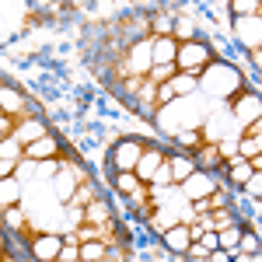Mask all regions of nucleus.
<instances>
[{
  "mask_svg": "<svg viewBox=\"0 0 262 262\" xmlns=\"http://www.w3.org/2000/svg\"><path fill=\"white\" fill-rule=\"evenodd\" d=\"M150 70H154V39H140L129 49H122V74L150 77Z\"/></svg>",
  "mask_w": 262,
  "mask_h": 262,
  "instance_id": "nucleus-2",
  "label": "nucleus"
},
{
  "mask_svg": "<svg viewBox=\"0 0 262 262\" xmlns=\"http://www.w3.org/2000/svg\"><path fill=\"white\" fill-rule=\"evenodd\" d=\"M0 108H4V116H11V119H25V101H21V95L11 84H4V91H0Z\"/></svg>",
  "mask_w": 262,
  "mask_h": 262,
  "instance_id": "nucleus-15",
  "label": "nucleus"
},
{
  "mask_svg": "<svg viewBox=\"0 0 262 262\" xmlns=\"http://www.w3.org/2000/svg\"><path fill=\"white\" fill-rule=\"evenodd\" d=\"M175 143H179V147H185L182 154H192V158H196V150L203 147V137H200V129H182L179 137H175Z\"/></svg>",
  "mask_w": 262,
  "mask_h": 262,
  "instance_id": "nucleus-24",
  "label": "nucleus"
},
{
  "mask_svg": "<svg viewBox=\"0 0 262 262\" xmlns=\"http://www.w3.org/2000/svg\"><path fill=\"white\" fill-rule=\"evenodd\" d=\"M206 262H234V255H231V252H224V248H217V252H210V255H206Z\"/></svg>",
  "mask_w": 262,
  "mask_h": 262,
  "instance_id": "nucleus-34",
  "label": "nucleus"
},
{
  "mask_svg": "<svg viewBox=\"0 0 262 262\" xmlns=\"http://www.w3.org/2000/svg\"><path fill=\"white\" fill-rule=\"evenodd\" d=\"M206 255H210V252H206V245L192 242V248H189V255H185V259H206Z\"/></svg>",
  "mask_w": 262,
  "mask_h": 262,
  "instance_id": "nucleus-33",
  "label": "nucleus"
},
{
  "mask_svg": "<svg viewBox=\"0 0 262 262\" xmlns=\"http://www.w3.org/2000/svg\"><path fill=\"white\" fill-rule=\"evenodd\" d=\"M175 60H179V39H171V35L158 39L154 35V67L158 63H175Z\"/></svg>",
  "mask_w": 262,
  "mask_h": 262,
  "instance_id": "nucleus-17",
  "label": "nucleus"
},
{
  "mask_svg": "<svg viewBox=\"0 0 262 262\" xmlns=\"http://www.w3.org/2000/svg\"><path fill=\"white\" fill-rule=\"evenodd\" d=\"M231 112H234V119L242 122L245 129H248V126H255V122L262 119V95L238 91V95L231 98Z\"/></svg>",
  "mask_w": 262,
  "mask_h": 262,
  "instance_id": "nucleus-4",
  "label": "nucleus"
},
{
  "mask_svg": "<svg viewBox=\"0 0 262 262\" xmlns=\"http://www.w3.org/2000/svg\"><path fill=\"white\" fill-rule=\"evenodd\" d=\"M84 224H95V227H105V224H112V213H108V206H105V200H91L88 206L81 210Z\"/></svg>",
  "mask_w": 262,
  "mask_h": 262,
  "instance_id": "nucleus-16",
  "label": "nucleus"
},
{
  "mask_svg": "<svg viewBox=\"0 0 262 262\" xmlns=\"http://www.w3.org/2000/svg\"><path fill=\"white\" fill-rule=\"evenodd\" d=\"M238 252H242V255H255V252H262V242H259V234H252V231H245V234H242V245H238Z\"/></svg>",
  "mask_w": 262,
  "mask_h": 262,
  "instance_id": "nucleus-30",
  "label": "nucleus"
},
{
  "mask_svg": "<svg viewBox=\"0 0 262 262\" xmlns=\"http://www.w3.org/2000/svg\"><path fill=\"white\" fill-rule=\"evenodd\" d=\"M164 161H168V154H164L161 147H147L143 158H140V164H137V179H140L143 185H150L154 175H158V168H161Z\"/></svg>",
  "mask_w": 262,
  "mask_h": 262,
  "instance_id": "nucleus-11",
  "label": "nucleus"
},
{
  "mask_svg": "<svg viewBox=\"0 0 262 262\" xmlns=\"http://www.w3.org/2000/svg\"><path fill=\"white\" fill-rule=\"evenodd\" d=\"M179 74H189V77H203L210 67H213V49L206 42L192 39V42H179Z\"/></svg>",
  "mask_w": 262,
  "mask_h": 262,
  "instance_id": "nucleus-1",
  "label": "nucleus"
},
{
  "mask_svg": "<svg viewBox=\"0 0 262 262\" xmlns=\"http://www.w3.org/2000/svg\"><path fill=\"white\" fill-rule=\"evenodd\" d=\"M150 185H154V189H171V185H175V175H171V164H168V161L158 168V175H154Z\"/></svg>",
  "mask_w": 262,
  "mask_h": 262,
  "instance_id": "nucleus-29",
  "label": "nucleus"
},
{
  "mask_svg": "<svg viewBox=\"0 0 262 262\" xmlns=\"http://www.w3.org/2000/svg\"><path fill=\"white\" fill-rule=\"evenodd\" d=\"M252 168H255V171H262V154H259V158H252Z\"/></svg>",
  "mask_w": 262,
  "mask_h": 262,
  "instance_id": "nucleus-37",
  "label": "nucleus"
},
{
  "mask_svg": "<svg viewBox=\"0 0 262 262\" xmlns=\"http://www.w3.org/2000/svg\"><path fill=\"white\" fill-rule=\"evenodd\" d=\"M88 203H91V189H88V182H84L81 189L74 192V200L67 203V206H88Z\"/></svg>",
  "mask_w": 262,
  "mask_h": 262,
  "instance_id": "nucleus-32",
  "label": "nucleus"
},
{
  "mask_svg": "<svg viewBox=\"0 0 262 262\" xmlns=\"http://www.w3.org/2000/svg\"><path fill=\"white\" fill-rule=\"evenodd\" d=\"M200 84L206 88V95H234V88L242 84V74L227 63H213L200 77Z\"/></svg>",
  "mask_w": 262,
  "mask_h": 262,
  "instance_id": "nucleus-3",
  "label": "nucleus"
},
{
  "mask_svg": "<svg viewBox=\"0 0 262 262\" xmlns=\"http://www.w3.org/2000/svg\"><path fill=\"white\" fill-rule=\"evenodd\" d=\"M234 32L245 49H262V18H234Z\"/></svg>",
  "mask_w": 262,
  "mask_h": 262,
  "instance_id": "nucleus-10",
  "label": "nucleus"
},
{
  "mask_svg": "<svg viewBox=\"0 0 262 262\" xmlns=\"http://www.w3.org/2000/svg\"><path fill=\"white\" fill-rule=\"evenodd\" d=\"M175 77H179V67H175V63H158V67L150 70V81L158 84V88H164V84H171Z\"/></svg>",
  "mask_w": 262,
  "mask_h": 262,
  "instance_id": "nucleus-25",
  "label": "nucleus"
},
{
  "mask_svg": "<svg viewBox=\"0 0 262 262\" xmlns=\"http://www.w3.org/2000/svg\"><path fill=\"white\" fill-rule=\"evenodd\" d=\"M192 227L189 224H171L168 231H161V245L168 252H175V255H189V248H192Z\"/></svg>",
  "mask_w": 262,
  "mask_h": 262,
  "instance_id": "nucleus-8",
  "label": "nucleus"
},
{
  "mask_svg": "<svg viewBox=\"0 0 262 262\" xmlns=\"http://www.w3.org/2000/svg\"><path fill=\"white\" fill-rule=\"evenodd\" d=\"M245 192H248L252 200H262V171H255L252 179L245 182Z\"/></svg>",
  "mask_w": 262,
  "mask_h": 262,
  "instance_id": "nucleus-31",
  "label": "nucleus"
},
{
  "mask_svg": "<svg viewBox=\"0 0 262 262\" xmlns=\"http://www.w3.org/2000/svg\"><path fill=\"white\" fill-rule=\"evenodd\" d=\"M116 189L122 196H137V192H143V182L137 179V171H116Z\"/></svg>",
  "mask_w": 262,
  "mask_h": 262,
  "instance_id": "nucleus-23",
  "label": "nucleus"
},
{
  "mask_svg": "<svg viewBox=\"0 0 262 262\" xmlns=\"http://www.w3.org/2000/svg\"><path fill=\"white\" fill-rule=\"evenodd\" d=\"M42 137H49V126L42 119H35V116H28V119L18 122V133H14V140L21 143V147H32L35 140H42Z\"/></svg>",
  "mask_w": 262,
  "mask_h": 262,
  "instance_id": "nucleus-12",
  "label": "nucleus"
},
{
  "mask_svg": "<svg viewBox=\"0 0 262 262\" xmlns=\"http://www.w3.org/2000/svg\"><path fill=\"white\" fill-rule=\"evenodd\" d=\"M60 154V140L49 133V137H42V140H35L32 147H25V161H53Z\"/></svg>",
  "mask_w": 262,
  "mask_h": 262,
  "instance_id": "nucleus-13",
  "label": "nucleus"
},
{
  "mask_svg": "<svg viewBox=\"0 0 262 262\" xmlns=\"http://www.w3.org/2000/svg\"><path fill=\"white\" fill-rule=\"evenodd\" d=\"M175 39H182V42L196 39V25H192V18H185V14L175 18Z\"/></svg>",
  "mask_w": 262,
  "mask_h": 262,
  "instance_id": "nucleus-26",
  "label": "nucleus"
},
{
  "mask_svg": "<svg viewBox=\"0 0 262 262\" xmlns=\"http://www.w3.org/2000/svg\"><path fill=\"white\" fill-rule=\"evenodd\" d=\"M238 154H242L245 161L259 158L262 154V140H255V137H242V140H238Z\"/></svg>",
  "mask_w": 262,
  "mask_h": 262,
  "instance_id": "nucleus-27",
  "label": "nucleus"
},
{
  "mask_svg": "<svg viewBox=\"0 0 262 262\" xmlns=\"http://www.w3.org/2000/svg\"><path fill=\"white\" fill-rule=\"evenodd\" d=\"M7 224H14L18 231H25V221H21V213H18V210H14V206L7 210Z\"/></svg>",
  "mask_w": 262,
  "mask_h": 262,
  "instance_id": "nucleus-35",
  "label": "nucleus"
},
{
  "mask_svg": "<svg viewBox=\"0 0 262 262\" xmlns=\"http://www.w3.org/2000/svg\"><path fill=\"white\" fill-rule=\"evenodd\" d=\"M168 164H171V175H175V185H182L185 179H192V175L200 171V164H196V158H192V154H182V150H175V154H168Z\"/></svg>",
  "mask_w": 262,
  "mask_h": 262,
  "instance_id": "nucleus-14",
  "label": "nucleus"
},
{
  "mask_svg": "<svg viewBox=\"0 0 262 262\" xmlns=\"http://www.w3.org/2000/svg\"><path fill=\"white\" fill-rule=\"evenodd\" d=\"M179 189H182V196H185L189 203H203L206 196H213V192L221 189V182L213 179V171H196L192 179L182 182Z\"/></svg>",
  "mask_w": 262,
  "mask_h": 262,
  "instance_id": "nucleus-5",
  "label": "nucleus"
},
{
  "mask_svg": "<svg viewBox=\"0 0 262 262\" xmlns=\"http://www.w3.org/2000/svg\"><path fill=\"white\" fill-rule=\"evenodd\" d=\"M84 171L81 168H63V171H56V179H53V189H56V200L60 203H70L74 200V192L84 185Z\"/></svg>",
  "mask_w": 262,
  "mask_h": 262,
  "instance_id": "nucleus-9",
  "label": "nucleus"
},
{
  "mask_svg": "<svg viewBox=\"0 0 262 262\" xmlns=\"http://www.w3.org/2000/svg\"><path fill=\"white\" fill-rule=\"evenodd\" d=\"M63 245H67L63 234H53V231L35 234V238H32V259H35V262H60Z\"/></svg>",
  "mask_w": 262,
  "mask_h": 262,
  "instance_id": "nucleus-6",
  "label": "nucleus"
},
{
  "mask_svg": "<svg viewBox=\"0 0 262 262\" xmlns=\"http://www.w3.org/2000/svg\"><path fill=\"white\" fill-rule=\"evenodd\" d=\"M0 200H4L7 210H11V206H18V182H14V179H4V182H0Z\"/></svg>",
  "mask_w": 262,
  "mask_h": 262,
  "instance_id": "nucleus-28",
  "label": "nucleus"
},
{
  "mask_svg": "<svg viewBox=\"0 0 262 262\" xmlns=\"http://www.w3.org/2000/svg\"><path fill=\"white\" fill-rule=\"evenodd\" d=\"M245 137H255V140H262V119L255 122V126H248V129H245Z\"/></svg>",
  "mask_w": 262,
  "mask_h": 262,
  "instance_id": "nucleus-36",
  "label": "nucleus"
},
{
  "mask_svg": "<svg viewBox=\"0 0 262 262\" xmlns=\"http://www.w3.org/2000/svg\"><path fill=\"white\" fill-rule=\"evenodd\" d=\"M101 262H108V259H101Z\"/></svg>",
  "mask_w": 262,
  "mask_h": 262,
  "instance_id": "nucleus-39",
  "label": "nucleus"
},
{
  "mask_svg": "<svg viewBox=\"0 0 262 262\" xmlns=\"http://www.w3.org/2000/svg\"><path fill=\"white\" fill-rule=\"evenodd\" d=\"M101 259H108V242L105 238H95V242L81 245V262H101Z\"/></svg>",
  "mask_w": 262,
  "mask_h": 262,
  "instance_id": "nucleus-22",
  "label": "nucleus"
},
{
  "mask_svg": "<svg viewBox=\"0 0 262 262\" xmlns=\"http://www.w3.org/2000/svg\"><path fill=\"white\" fill-rule=\"evenodd\" d=\"M224 154L217 143H203L200 150H196V164H200V171H213V168H221Z\"/></svg>",
  "mask_w": 262,
  "mask_h": 262,
  "instance_id": "nucleus-18",
  "label": "nucleus"
},
{
  "mask_svg": "<svg viewBox=\"0 0 262 262\" xmlns=\"http://www.w3.org/2000/svg\"><path fill=\"white\" fill-rule=\"evenodd\" d=\"M242 224L234 221L231 227H224V231H217V238H221V248L224 252H231V255H238V245H242Z\"/></svg>",
  "mask_w": 262,
  "mask_h": 262,
  "instance_id": "nucleus-20",
  "label": "nucleus"
},
{
  "mask_svg": "<svg viewBox=\"0 0 262 262\" xmlns=\"http://www.w3.org/2000/svg\"><path fill=\"white\" fill-rule=\"evenodd\" d=\"M227 175H231L234 185H242V189H245V182L255 175V168H252V161H245V158H231V161H227Z\"/></svg>",
  "mask_w": 262,
  "mask_h": 262,
  "instance_id": "nucleus-19",
  "label": "nucleus"
},
{
  "mask_svg": "<svg viewBox=\"0 0 262 262\" xmlns=\"http://www.w3.org/2000/svg\"><path fill=\"white\" fill-rule=\"evenodd\" d=\"M227 11L234 18H262V0H231Z\"/></svg>",
  "mask_w": 262,
  "mask_h": 262,
  "instance_id": "nucleus-21",
  "label": "nucleus"
},
{
  "mask_svg": "<svg viewBox=\"0 0 262 262\" xmlns=\"http://www.w3.org/2000/svg\"><path fill=\"white\" fill-rule=\"evenodd\" d=\"M4 262H14V259H11V255H7V252H4Z\"/></svg>",
  "mask_w": 262,
  "mask_h": 262,
  "instance_id": "nucleus-38",
  "label": "nucleus"
},
{
  "mask_svg": "<svg viewBox=\"0 0 262 262\" xmlns=\"http://www.w3.org/2000/svg\"><path fill=\"white\" fill-rule=\"evenodd\" d=\"M143 150H147V147H143L140 140H119L112 147V168H116V171H137Z\"/></svg>",
  "mask_w": 262,
  "mask_h": 262,
  "instance_id": "nucleus-7",
  "label": "nucleus"
}]
</instances>
